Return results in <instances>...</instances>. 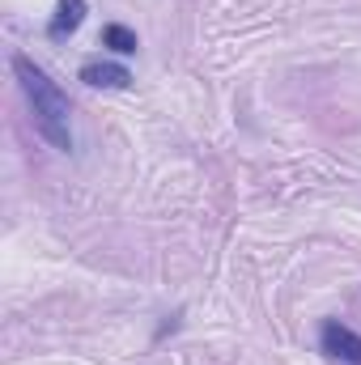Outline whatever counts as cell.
Wrapping results in <instances>:
<instances>
[{
	"instance_id": "cell-2",
	"label": "cell",
	"mask_w": 361,
	"mask_h": 365,
	"mask_svg": "<svg viewBox=\"0 0 361 365\" xmlns=\"http://www.w3.org/2000/svg\"><path fill=\"white\" fill-rule=\"evenodd\" d=\"M319 344H323V353H327V357H336V361L361 365V336L353 331V327L336 323V319H327V323H323V331H319Z\"/></svg>"
},
{
	"instance_id": "cell-4",
	"label": "cell",
	"mask_w": 361,
	"mask_h": 365,
	"mask_svg": "<svg viewBox=\"0 0 361 365\" xmlns=\"http://www.w3.org/2000/svg\"><path fill=\"white\" fill-rule=\"evenodd\" d=\"M81 21H86V0H56V17H51L47 34H51V38H64V34H73Z\"/></svg>"
},
{
	"instance_id": "cell-5",
	"label": "cell",
	"mask_w": 361,
	"mask_h": 365,
	"mask_svg": "<svg viewBox=\"0 0 361 365\" xmlns=\"http://www.w3.org/2000/svg\"><path fill=\"white\" fill-rule=\"evenodd\" d=\"M102 47H111L115 56H132L141 43H136V34L128 30V26H119V21H111V26H102Z\"/></svg>"
},
{
	"instance_id": "cell-1",
	"label": "cell",
	"mask_w": 361,
	"mask_h": 365,
	"mask_svg": "<svg viewBox=\"0 0 361 365\" xmlns=\"http://www.w3.org/2000/svg\"><path fill=\"white\" fill-rule=\"evenodd\" d=\"M13 73H17V81H21V93H26L30 110H34V128H39V136H43L51 149L68 153V149H73L68 98L60 93V86H56V81H51L30 56H13Z\"/></svg>"
},
{
	"instance_id": "cell-3",
	"label": "cell",
	"mask_w": 361,
	"mask_h": 365,
	"mask_svg": "<svg viewBox=\"0 0 361 365\" xmlns=\"http://www.w3.org/2000/svg\"><path fill=\"white\" fill-rule=\"evenodd\" d=\"M81 81L93 86V90H123L132 81V73L123 64H86L81 68Z\"/></svg>"
}]
</instances>
